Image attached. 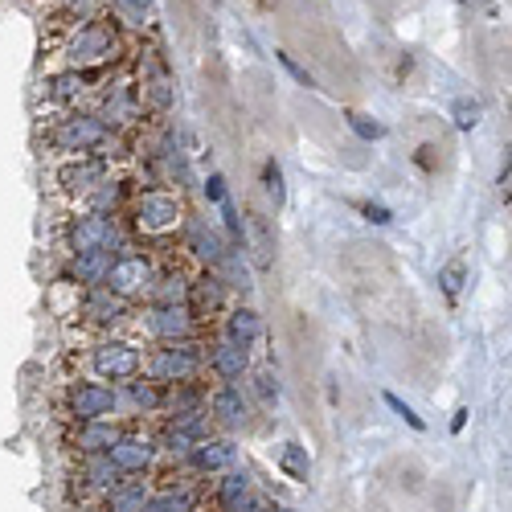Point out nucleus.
I'll return each mask as SVG.
<instances>
[{
	"instance_id": "nucleus-27",
	"label": "nucleus",
	"mask_w": 512,
	"mask_h": 512,
	"mask_svg": "<svg viewBox=\"0 0 512 512\" xmlns=\"http://www.w3.org/2000/svg\"><path fill=\"white\" fill-rule=\"evenodd\" d=\"M123 386H127V398H132V406H136L140 414H152V410L164 406V390L152 386L148 377H132V381H123Z\"/></svg>"
},
{
	"instance_id": "nucleus-39",
	"label": "nucleus",
	"mask_w": 512,
	"mask_h": 512,
	"mask_svg": "<svg viewBox=\"0 0 512 512\" xmlns=\"http://www.w3.org/2000/svg\"><path fill=\"white\" fill-rule=\"evenodd\" d=\"M361 213H365L373 226H390V222H394V213H390L386 205H377V201H361Z\"/></svg>"
},
{
	"instance_id": "nucleus-1",
	"label": "nucleus",
	"mask_w": 512,
	"mask_h": 512,
	"mask_svg": "<svg viewBox=\"0 0 512 512\" xmlns=\"http://www.w3.org/2000/svg\"><path fill=\"white\" fill-rule=\"evenodd\" d=\"M201 369H205V353L193 345V340H181V345L152 349L140 365V377H148L152 386L177 390V386H193V381L201 377Z\"/></svg>"
},
{
	"instance_id": "nucleus-3",
	"label": "nucleus",
	"mask_w": 512,
	"mask_h": 512,
	"mask_svg": "<svg viewBox=\"0 0 512 512\" xmlns=\"http://www.w3.org/2000/svg\"><path fill=\"white\" fill-rule=\"evenodd\" d=\"M107 144H111V123L103 115H66L54 127V148L74 152V156H103L107 160V152H103Z\"/></svg>"
},
{
	"instance_id": "nucleus-41",
	"label": "nucleus",
	"mask_w": 512,
	"mask_h": 512,
	"mask_svg": "<svg viewBox=\"0 0 512 512\" xmlns=\"http://www.w3.org/2000/svg\"><path fill=\"white\" fill-rule=\"evenodd\" d=\"M463 422H467V410H455V422H451V431H463Z\"/></svg>"
},
{
	"instance_id": "nucleus-16",
	"label": "nucleus",
	"mask_w": 512,
	"mask_h": 512,
	"mask_svg": "<svg viewBox=\"0 0 512 512\" xmlns=\"http://www.w3.org/2000/svg\"><path fill=\"white\" fill-rule=\"evenodd\" d=\"M205 414H209V422H218L222 431H238L250 418V402L242 398L238 386H218L213 394H205Z\"/></svg>"
},
{
	"instance_id": "nucleus-13",
	"label": "nucleus",
	"mask_w": 512,
	"mask_h": 512,
	"mask_svg": "<svg viewBox=\"0 0 512 512\" xmlns=\"http://www.w3.org/2000/svg\"><path fill=\"white\" fill-rule=\"evenodd\" d=\"M205 365H209V373L222 381V386H234V381H242L246 373H250V349H242V345H234V340H213L209 345V353H205Z\"/></svg>"
},
{
	"instance_id": "nucleus-5",
	"label": "nucleus",
	"mask_w": 512,
	"mask_h": 512,
	"mask_svg": "<svg viewBox=\"0 0 512 512\" xmlns=\"http://www.w3.org/2000/svg\"><path fill=\"white\" fill-rule=\"evenodd\" d=\"M66 410L74 422H111L119 414V394L103 381H74L66 394Z\"/></svg>"
},
{
	"instance_id": "nucleus-12",
	"label": "nucleus",
	"mask_w": 512,
	"mask_h": 512,
	"mask_svg": "<svg viewBox=\"0 0 512 512\" xmlns=\"http://www.w3.org/2000/svg\"><path fill=\"white\" fill-rule=\"evenodd\" d=\"M140 103H148L152 111H168L173 107V74H168L164 58L156 50H148L140 58V91H136Z\"/></svg>"
},
{
	"instance_id": "nucleus-40",
	"label": "nucleus",
	"mask_w": 512,
	"mask_h": 512,
	"mask_svg": "<svg viewBox=\"0 0 512 512\" xmlns=\"http://www.w3.org/2000/svg\"><path fill=\"white\" fill-rule=\"evenodd\" d=\"M205 197L213 201V205H222L230 193H226V177L222 173H209V181H205Z\"/></svg>"
},
{
	"instance_id": "nucleus-33",
	"label": "nucleus",
	"mask_w": 512,
	"mask_h": 512,
	"mask_svg": "<svg viewBox=\"0 0 512 512\" xmlns=\"http://www.w3.org/2000/svg\"><path fill=\"white\" fill-rule=\"evenodd\" d=\"M345 123L353 127V132H357L365 144H373V140H381V136H386V127H381L377 119H369L365 111H345Z\"/></svg>"
},
{
	"instance_id": "nucleus-23",
	"label": "nucleus",
	"mask_w": 512,
	"mask_h": 512,
	"mask_svg": "<svg viewBox=\"0 0 512 512\" xmlns=\"http://www.w3.org/2000/svg\"><path fill=\"white\" fill-rule=\"evenodd\" d=\"M111 263H115V254H107V250H91V254H74V263H70V275L78 279V287H103V279H107V271H111Z\"/></svg>"
},
{
	"instance_id": "nucleus-17",
	"label": "nucleus",
	"mask_w": 512,
	"mask_h": 512,
	"mask_svg": "<svg viewBox=\"0 0 512 512\" xmlns=\"http://www.w3.org/2000/svg\"><path fill=\"white\" fill-rule=\"evenodd\" d=\"M103 181H107V160L103 156H78V160H66L58 168V185L66 193H82V197H87Z\"/></svg>"
},
{
	"instance_id": "nucleus-30",
	"label": "nucleus",
	"mask_w": 512,
	"mask_h": 512,
	"mask_svg": "<svg viewBox=\"0 0 512 512\" xmlns=\"http://www.w3.org/2000/svg\"><path fill=\"white\" fill-rule=\"evenodd\" d=\"M463 283H467V263H463V259H451V263H447V267L439 271V287L447 291V300H451V304L459 300Z\"/></svg>"
},
{
	"instance_id": "nucleus-24",
	"label": "nucleus",
	"mask_w": 512,
	"mask_h": 512,
	"mask_svg": "<svg viewBox=\"0 0 512 512\" xmlns=\"http://www.w3.org/2000/svg\"><path fill=\"white\" fill-rule=\"evenodd\" d=\"M279 472L291 480V484H308L312 480V455H308V447L304 443H283V451H279Z\"/></svg>"
},
{
	"instance_id": "nucleus-35",
	"label": "nucleus",
	"mask_w": 512,
	"mask_h": 512,
	"mask_svg": "<svg viewBox=\"0 0 512 512\" xmlns=\"http://www.w3.org/2000/svg\"><path fill=\"white\" fill-rule=\"evenodd\" d=\"M381 398H386V406H390V410H394V414H398V418L410 426V431H426V422L414 414V406H410V402H402V398H398V394H390V390L381 394Z\"/></svg>"
},
{
	"instance_id": "nucleus-7",
	"label": "nucleus",
	"mask_w": 512,
	"mask_h": 512,
	"mask_svg": "<svg viewBox=\"0 0 512 512\" xmlns=\"http://www.w3.org/2000/svg\"><path fill=\"white\" fill-rule=\"evenodd\" d=\"M140 365H144V353L132 340H103V345L91 349V369L103 381H132L140 377Z\"/></svg>"
},
{
	"instance_id": "nucleus-34",
	"label": "nucleus",
	"mask_w": 512,
	"mask_h": 512,
	"mask_svg": "<svg viewBox=\"0 0 512 512\" xmlns=\"http://www.w3.org/2000/svg\"><path fill=\"white\" fill-rule=\"evenodd\" d=\"M136 103H140V99H132V95H123V91H107V115H111L115 123H127V119H132Z\"/></svg>"
},
{
	"instance_id": "nucleus-9",
	"label": "nucleus",
	"mask_w": 512,
	"mask_h": 512,
	"mask_svg": "<svg viewBox=\"0 0 512 512\" xmlns=\"http://www.w3.org/2000/svg\"><path fill=\"white\" fill-rule=\"evenodd\" d=\"M144 328H148V336L160 340V345H181V340H193L197 320L185 304H152L144 312Z\"/></svg>"
},
{
	"instance_id": "nucleus-32",
	"label": "nucleus",
	"mask_w": 512,
	"mask_h": 512,
	"mask_svg": "<svg viewBox=\"0 0 512 512\" xmlns=\"http://www.w3.org/2000/svg\"><path fill=\"white\" fill-rule=\"evenodd\" d=\"M263 189H267V197L275 201V209L287 201V185H283V168H279V160H263Z\"/></svg>"
},
{
	"instance_id": "nucleus-31",
	"label": "nucleus",
	"mask_w": 512,
	"mask_h": 512,
	"mask_svg": "<svg viewBox=\"0 0 512 512\" xmlns=\"http://www.w3.org/2000/svg\"><path fill=\"white\" fill-rule=\"evenodd\" d=\"M250 386H254V394H259L263 406H275L279 402V377L271 369H254L250 373Z\"/></svg>"
},
{
	"instance_id": "nucleus-4",
	"label": "nucleus",
	"mask_w": 512,
	"mask_h": 512,
	"mask_svg": "<svg viewBox=\"0 0 512 512\" xmlns=\"http://www.w3.org/2000/svg\"><path fill=\"white\" fill-rule=\"evenodd\" d=\"M152 283H156V267H152L148 254H119V259L111 263V271H107V279H103V287L111 295H119V300H127V304L148 295Z\"/></svg>"
},
{
	"instance_id": "nucleus-36",
	"label": "nucleus",
	"mask_w": 512,
	"mask_h": 512,
	"mask_svg": "<svg viewBox=\"0 0 512 512\" xmlns=\"http://www.w3.org/2000/svg\"><path fill=\"white\" fill-rule=\"evenodd\" d=\"M115 13L132 25H144V17H152V0H115Z\"/></svg>"
},
{
	"instance_id": "nucleus-6",
	"label": "nucleus",
	"mask_w": 512,
	"mask_h": 512,
	"mask_svg": "<svg viewBox=\"0 0 512 512\" xmlns=\"http://www.w3.org/2000/svg\"><path fill=\"white\" fill-rule=\"evenodd\" d=\"M119 226L111 213H82V218L70 222V254H91V250H107L115 254L119 250Z\"/></svg>"
},
{
	"instance_id": "nucleus-25",
	"label": "nucleus",
	"mask_w": 512,
	"mask_h": 512,
	"mask_svg": "<svg viewBox=\"0 0 512 512\" xmlns=\"http://www.w3.org/2000/svg\"><path fill=\"white\" fill-rule=\"evenodd\" d=\"M119 480H123V476L115 472V463H111L107 455H87V459H82V484H87V488L111 492Z\"/></svg>"
},
{
	"instance_id": "nucleus-19",
	"label": "nucleus",
	"mask_w": 512,
	"mask_h": 512,
	"mask_svg": "<svg viewBox=\"0 0 512 512\" xmlns=\"http://www.w3.org/2000/svg\"><path fill=\"white\" fill-rule=\"evenodd\" d=\"M185 308L193 312V320H205L213 312H222L226 308V283L218 275H201L197 283H189V295H185Z\"/></svg>"
},
{
	"instance_id": "nucleus-18",
	"label": "nucleus",
	"mask_w": 512,
	"mask_h": 512,
	"mask_svg": "<svg viewBox=\"0 0 512 512\" xmlns=\"http://www.w3.org/2000/svg\"><path fill=\"white\" fill-rule=\"evenodd\" d=\"M119 435H123V426H115V418L111 422H74L66 443H70V451H78L87 459V455H107Z\"/></svg>"
},
{
	"instance_id": "nucleus-42",
	"label": "nucleus",
	"mask_w": 512,
	"mask_h": 512,
	"mask_svg": "<svg viewBox=\"0 0 512 512\" xmlns=\"http://www.w3.org/2000/svg\"><path fill=\"white\" fill-rule=\"evenodd\" d=\"M508 177H512V173H508V164H504V173H500V193H504V201H508Z\"/></svg>"
},
{
	"instance_id": "nucleus-26",
	"label": "nucleus",
	"mask_w": 512,
	"mask_h": 512,
	"mask_svg": "<svg viewBox=\"0 0 512 512\" xmlns=\"http://www.w3.org/2000/svg\"><path fill=\"white\" fill-rule=\"evenodd\" d=\"M140 512H197V496L189 488H164V492H152Z\"/></svg>"
},
{
	"instance_id": "nucleus-22",
	"label": "nucleus",
	"mask_w": 512,
	"mask_h": 512,
	"mask_svg": "<svg viewBox=\"0 0 512 512\" xmlns=\"http://www.w3.org/2000/svg\"><path fill=\"white\" fill-rule=\"evenodd\" d=\"M263 316L254 312V308H234L230 316H226V340H234V345H242V349H254L263 340Z\"/></svg>"
},
{
	"instance_id": "nucleus-29",
	"label": "nucleus",
	"mask_w": 512,
	"mask_h": 512,
	"mask_svg": "<svg viewBox=\"0 0 512 512\" xmlns=\"http://www.w3.org/2000/svg\"><path fill=\"white\" fill-rule=\"evenodd\" d=\"M451 119H455V127H459V132H472V127L484 119V107H480V99H455L451 103Z\"/></svg>"
},
{
	"instance_id": "nucleus-37",
	"label": "nucleus",
	"mask_w": 512,
	"mask_h": 512,
	"mask_svg": "<svg viewBox=\"0 0 512 512\" xmlns=\"http://www.w3.org/2000/svg\"><path fill=\"white\" fill-rule=\"evenodd\" d=\"M74 91H82V74H62V78H54L50 99L54 103H66V99H74Z\"/></svg>"
},
{
	"instance_id": "nucleus-11",
	"label": "nucleus",
	"mask_w": 512,
	"mask_h": 512,
	"mask_svg": "<svg viewBox=\"0 0 512 512\" xmlns=\"http://www.w3.org/2000/svg\"><path fill=\"white\" fill-rule=\"evenodd\" d=\"M115 33L107 29V25H87V29H78L74 33V41H70V66H78V70H87V66H99V62H111L115 58Z\"/></svg>"
},
{
	"instance_id": "nucleus-8",
	"label": "nucleus",
	"mask_w": 512,
	"mask_h": 512,
	"mask_svg": "<svg viewBox=\"0 0 512 512\" xmlns=\"http://www.w3.org/2000/svg\"><path fill=\"white\" fill-rule=\"evenodd\" d=\"M107 459L115 463L119 476H148L152 467H156V459H160V451H156V439H152V435H144V431H123V435L115 439V447L107 451Z\"/></svg>"
},
{
	"instance_id": "nucleus-28",
	"label": "nucleus",
	"mask_w": 512,
	"mask_h": 512,
	"mask_svg": "<svg viewBox=\"0 0 512 512\" xmlns=\"http://www.w3.org/2000/svg\"><path fill=\"white\" fill-rule=\"evenodd\" d=\"M152 304H185V295H189V279L185 275H164L152 283Z\"/></svg>"
},
{
	"instance_id": "nucleus-38",
	"label": "nucleus",
	"mask_w": 512,
	"mask_h": 512,
	"mask_svg": "<svg viewBox=\"0 0 512 512\" xmlns=\"http://www.w3.org/2000/svg\"><path fill=\"white\" fill-rule=\"evenodd\" d=\"M275 58H279V66H283V70H287V74H291L295 82H300V87H308V91H316V78H312V74H308V70H304L300 62H295L291 54H283V50H279Z\"/></svg>"
},
{
	"instance_id": "nucleus-2",
	"label": "nucleus",
	"mask_w": 512,
	"mask_h": 512,
	"mask_svg": "<svg viewBox=\"0 0 512 512\" xmlns=\"http://www.w3.org/2000/svg\"><path fill=\"white\" fill-rule=\"evenodd\" d=\"M136 230L148 234V238H168L185 226V201L177 193H164V189H148L136 197Z\"/></svg>"
},
{
	"instance_id": "nucleus-15",
	"label": "nucleus",
	"mask_w": 512,
	"mask_h": 512,
	"mask_svg": "<svg viewBox=\"0 0 512 512\" xmlns=\"http://www.w3.org/2000/svg\"><path fill=\"white\" fill-rule=\"evenodd\" d=\"M242 250H250V259H254L259 271L275 267V230H271V222L263 218L259 209H250L242 218Z\"/></svg>"
},
{
	"instance_id": "nucleus-20",
	"label": "nucleus",
	"mask_w": 512,
	"mask_h": 512,
	"mask_svg": "<svg viewBox=\"0 0 512 512\" xmlns=\"http://www.w3.org/2000/svg\"><path fill=\"white\" fill-rule=\"evenodd\" d=\"M127 308H132V304L119 300V295H111L107 287H91V291L78 300V312H82V316H91L95 324H115V320L127 316Z\"/></svg>"
},
{
	"instance_id": "nucleus-10",
	"label": "nucleus",
	"mask_w": 512,
	"mask_h": 512,
	"mask_svg": "<svg viewBox=\"0 0 512 512\" xmlns=\"http://www.w3.org/2000/svg\"><path fill=\"white\" fill-rule=\"evenodd\" d=\"M185 467H193L197 476H222L230 467H238V443L230 435H205L193 443Z\"/></svg>"
},
{
	"instance_id": "nucleus-14",
	"label": "nucleus",
	"mask_w": 512,
	"mask_h": 512,
	"mask_svg": "<svg viewBox=\"0 0 512 512\" xmlns=\"http://www.w3.org/2000/svg\"><path fill=\"white\" fill-rule=\"evenodd\" d=\"M254 476L246 467H230V472L213 476V508L218 512H242L250 500H254Z\"/></svg>"
},
{
	"instance_id": "nucleus-21",
	"label": "nucleus",
	"mask_w": 512,
	"mask_h": 512,
	"mask_svg": "<svg viewBox=\"0 0 512 512\" xmlns=\"http://www.w3.org/2000/svg\"><path fill=\"white\" fill-rule=\"evenodd\" d=\"M148 496H152L148 480H140V476H123L111 492H103V512H140Z\"/></svg>"
}]
</instances>
